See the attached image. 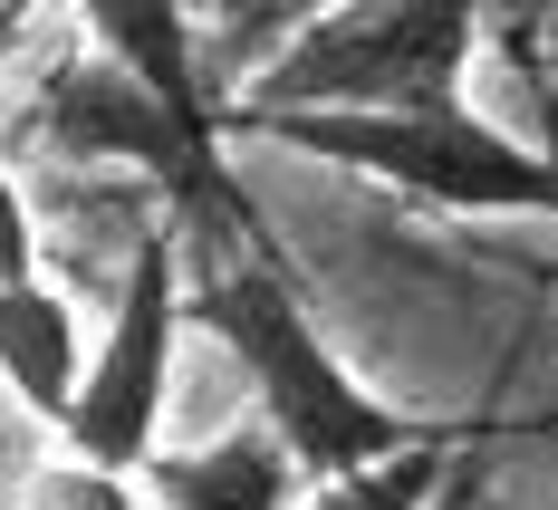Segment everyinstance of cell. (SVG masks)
Wrapping results in <instances>:
<instances>
[{
  "mask_svg": "<svg viewBox=\"0 0 558 510\" xmlns=\"http://www.w3.org/2000/svg\"><path fill=\"white\" fill-rule=\"evenodd\" d=\"M193 318L241 356V376H251V396H260V424L299 453L308 482L366 472V462L414 453V444L434 434V424H414V414L376 404L347 366H337V347L308 328V308H299V289H289V270H279L270 251L222 260L213 280L193 289Z\"/></svg>",
  "mask_w": 558,
  "mask_h": 510,
  "instance_id": "obj_1",
  "label": "cell"
},
{
  "mask_svg": "<svg viewBox=\"0 0 558 510\" xmlns=\"http://www.w3.org/2000/svg\"><path fill=\"white\" fill-rule=\"evenodd\" d=\"M231 135H270L337 173L395 183L434 212H549L558 222V155H530L462 97H444V107H308V116L231 107Z\"/></svg>",
  "mask_w": 558,
  "mask_h": 510,
  "instance_id": "obj_2",
  "label": "cell"
},
{
  "mask_svg": "<svg viewBox=\"0 0 558 510\" xmlns=\"http://www.w3.org/2000/svg\"><path fill=\"white\" fill-rule=\"evenodd\" d=\"M501 0H337L251 77L241 107L308 116V107H444L472 77L482 29Z\"/></svg>",
  "mask_w": 558,
  "mask_h": 510,
  "instance_id": "obj_3",
  "label": "cell"
},
{
  "mask_svg": "<svg viewBox=\"0 0 558 510\" xmlns=\"http://www.w3.org/2000/svg\"><path fill=\"white\" fill-rule=\"evenodd\" d=\"M29 145H49L68 165H135L145 183H165L173 222H222L251 241V203H241V183L213 145H193L183 125H173L116 58H58L49 77H39V97H29ZM260 251V241H251Z\"/></svg>",
  "mask_w": 558,
  "mask_h": 510,
  "instance_id": "obj_4",
  "label": "cell"
},
{
  "mask_svg": "<svg viewBox=\"0 0 558 510\" xmlns=\"http://www.w3.org/2000/svg\"><path fill=\"white\" fill-rule=\"evenodd\" d=\"M183 318H193V289H183V241H173V222H165V231L135 241L107 338L87 347V386H77L68 424H58V444H68L77 462L125 472V482L155 462V434H165V376H173Z\"/></svg>",
  "mask_w": 558,
  "mask_h": 510,
  "instance_id": "obj_5",
  "label": "cell"
},
{
  "mask_svg": "<svg viewBox=\"0 0 558 510\" xmlns=\"http://www.w3.org/2000/svg\"><path fill=\"white\" fill-rule=\"evenodd\" d=\"M77 20H87V49L116 58L155 107L193 135V145H231V107L213 97V77H203V58H193V20H183V0H77Z\"/></svg>",
  "mask_w": 558,
  "mask_h": 510,
  "instance_id": "obj_6",
  "label": "cell"
},
{
  "mask_svg": "<svg viewBox=\"0 0 558 510\" xmlns=\"http://www.w3.org/2000/svg\"><path fill=\"white\" fill-rule=\"evenodd\" d=\"M135 491H145V510H299L308 472L270 424H231L203 453H155L135 472Z\"/></svg>",
  "mask_w": 558,
  "mask_h": 510,
  "instance_id": "obj_7",
  "label": "cell"
},
{
  "mask_svg": "<svg viewBox=\"0 0 558 510\" xmlns=\"http://www.w3.org/2000/svg\"><path fill=\"white\" fill-rule=\"evenodd\" d=\"M0 386L29 404L39 424H68V404L87 386V338L77 308L49 280H10L0 289Z\"/></svg>",
  "mask_w": 558,
  "mask_h": 510,
  "instance_id": "obj_8",
  "label": "cell"
},
{
  "mask_svg": "<svg viewBox=\"0 0 558 510\" xmlns=\"http://www.w3.org/2000/svg\"><path fill=\"white\" fill-rule=\"evenodd\" d=\"M462 444H472V434L434 424L414 453H386V462H366V472L308 482V501H299V510H434V501H444V482H452V462H462Z\"/></svg>",
  "mask_w": 558,
  "mask_h": 510,
  "instance_id": "obj_9",
  "label": "cell"
},
{
  "mask_svg": "<svg viewBox=\"0 0 558 510\" xmlns=\"http://www.w3.org/2000/svg\"><path fill=\"white\" fill-rule=\"evenodd\" d=\"M20 510H145V491L125 482V472H97V462H49L29 491H20Z\"/></svg>",
  "mask_w": 558,
  "mask_h": 510,
  "instance_id": "obj_10",
  "label": "cell"
},
{
  "mask_svg": "<svg viewBox=\"0 0 558 510\" xmlns=\"http://www.w3.org/2000/svg\"><path fill=\"white\" fill-rule=\"evenodd\" d=\"M10 280H39V231H29V203H20V183L0 165V289Z\"/></svg>",
  "mask_w": 558,
  "mask_h": 510,
  "instance_id": "obj_11",
  "label": "cell"
},
{
  "mask_svg": "<svg viewBox=\"0 0 558 510\" xmlns=\"http://www.w3.org/2000/svg\"><path fill=\"white\" fill-rule=\"evenodd\" d=\"M482 482H492V453H482V434L462 444V462H452V482H444V501L434 510H482Z\"/></svg>",
  "mask_w": 558,
  "mask_h": 510,
  "instance_id": "obj_12",
  "label": "cell"
},
{
  "mask_svg": "<svg viewBox=\"0 0 558 510\" xmlns=\"http://www.w3.org/2000/svg\"><path fill=\"white\" fill-rule=\"evenodd\" d=\"M549 20H558V0H501V29H510V49H520V58L539 49V29H549Z\"/></svg>",
  "mask_w": 558,
  "mask_h": 510,
  "instance_id": "obj_13",
  "label": "cell"
},
{
  "mask_svg": "<svg viewBox=\"0 0 558 510\" xmlns=\"http://www.w3.org/2000/svg\"><path fill=\"white\" fill-rule=\"evenodd\" d=\"M0 49H10V20H0Z\"/></svg>",
  "mask_w": 558,
  "mask_h": 510,
  "instance_id": "obj_14",
  "label": "cell"
}]
</instances>
